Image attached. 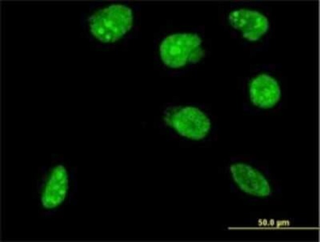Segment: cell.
Listing matches in <instances>:
<instances>
[{
    "label": "cell",
    "instance_id": "6da1fadb",
    "mask_svg": "<svg viewBox=\"0 0 320 242\" xmlns=\"http://www.w3.org/2000/svg\"><path fill=\"white\" fill-rule=\"evenodd\" d=\"M132 22L131 9L122 4H113L99 10L89 18L91 32L104 43L119 40L131 29Z\"/></svg>",
    "mask_w": 320,
    "mask_h": 242
},
{
    "label": "cell",
    "instance_id": "7a4b0ae2",
    "mask_svg": "<svg viewBox=\"0 0 320 242\" xmlns=\"http://www.w3.org/2000/svg\"><path fill=\"white\" fill-rule=\"evenodd\" d=\"M201 39L196 34L180 33L170 35L161 42L160 53L161 60L172 68L195 63L203 56Z\"/></svg>",
    "mask_w": 320,
    "mask_h": 242
},
{
    "label": "cell",
    "instance_id": "3957f363",
    "mask_svg": "<svg viewBox=\"0 0 320 242\" xmlns=\"http://www.w3.org/2000/svg\"><path fill=\"white\" fill-rule=\"evenodd\" d=\"M171 121L182 135L195 139L204 138L211 126L208 117L200 109L192 106L183 107L175 112Z\"/></svg>",
    "mask_w": 320,
    "mask_h": 242
},
{
    "label": "cell",
    "instance_id": "277c9868",
    "mask_svg": "<svg viewBox=\"0 0 320 242\" xmlns=\"http://www.w3.org/2000/svg\"><path fill=\"white\" fill-rule=\"evenodd\" d=\"M230 24L239 31L243 36L250 41L258 40L267 31V18L259 12L249 9H239L232 11L228 16Z\"/></svg>",
    "mask_w": 320,
    "mask_h": 242
},
{
    "label": "cell",
    "instance_id": "5b68a950",
    "mask_svg": "<svg viewBox=\"0 0 320 242\" xmlns=\"http://www.w3.org/2000/svg\"><path fill=\"white\" fill-rule=\"evenodd\" d=\"M249 93L252 103L263 109L273 107L281 97V89L277 81L266 74H260L252 80Z\"/></svg>",
    "mask_w": 320,
    "mask_h": 242
},
{
    "label": "cell",
    "instance_id": "8992f818",
    "mask_svg": "<svg viewBox=\"0 0 320 242\" xmlns=\"http://www.w3.org/2000/svg\"><path fill=\"white\" fill-rule=\"evenodd\" d=\"M233 176L247 192L257 196H265L269 192L268 183L257 170L243 163L231 167Z\"/></svg>",
    "mask_w": 320,
    "mask_h": 242
},
{
    "label": "cell",
    "instance_id": "52a82bcc",
    "mask_svg": "<svg viewBox=\"0 0 320 242\" xmlns=\"http://www.w3.org/2000/svg\"><path fill=\"white\" fill-rule=\"evenodd\" d=\"M67 179L62 168H57L53 172L45 186L42 195L43 205L52 208L61 203L67 189Z\"/></svg>",
    "mask_w": 320,
    "mask_h": 242
}]
</instances>
